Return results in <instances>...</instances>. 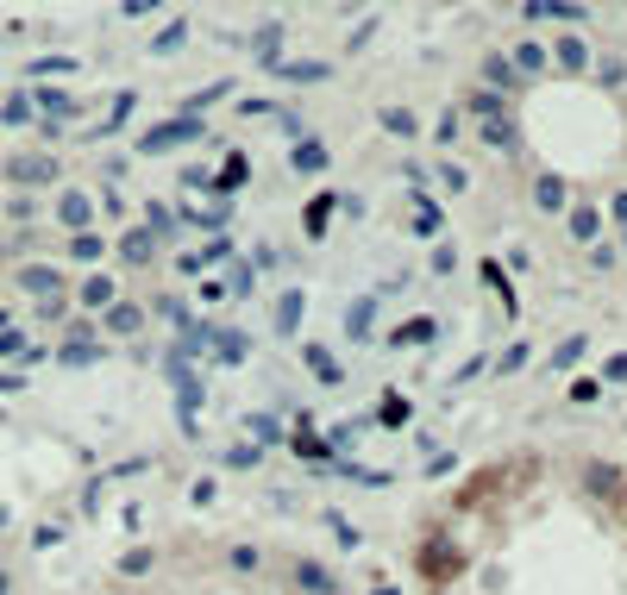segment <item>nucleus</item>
I'll return each mask as SVG.
<instances>
[{
  "label": "nucleus",
  "instance_id": "f257e3e1",
  "mask_svg": "<svg viewBox=\"0 0 627 595\" xmlns=\"http://www.w3.org/2000/svg\"><path fill=\"white\" fill-rule=\"evenodd\" d=\"M502 552H471L446 595H627V558L602 545L496 539Z\"/></svg>",
  "mask_w": 627,
  "mask_h": 595
}]
</instances>
